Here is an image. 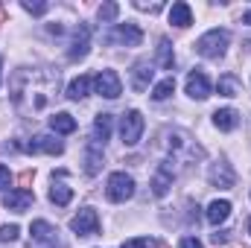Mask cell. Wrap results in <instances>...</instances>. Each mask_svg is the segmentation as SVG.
I'll list each match as a JSON object with an SVG mask.
<instances>
[{
  "label": "cell",
  "mask_w": 251,
  "mask_h": 248,
  "mask_svg": "<svg viewBox=\"0 0 251 248\" xmlns=\"http://www.w3.org/2000/svg\"><path fill=\"white\" fill-rule=\"evenodd\" d=\"M173 175H176V170H173V161L167 158V161L158 167V173L152 175V193H155V196H167V190L173 187Z\"/></svg>",
  "instance_id": "cell-12"
},
{
  "label": "cell",
  "mask_w": 251,
  "mask_h": 248,
  "mask_svg": "<svg viewBox=\"0 0 251 248\" xmlns=\"http://www.w3.org/2000/svg\"><path fill=\"white\" fill-rule=\"evenodd\" d=\"M32 178H35V173H32V170H24V173L18 175V184H21V190H26V187L32 184Z\"/></svg>",
  "instance_id": "cell-30"
},
{
  "label": "cell",
  "mask_w": 251,
  "mask_h": 248,
  "mask_svg": "<svg viewBox=\"0 0 251 248\" xmlns=\"http://www.w3.org/2000/svg\"><path fill=\"white\" fill-rule=\"evenodd\" d=\"M117 12H120L117 3H102V6H100V21H102V24H114V21H117Z\"/></svg>",
  "instance_id": "cell-27"
},
{
  "label": "cell",
  "mask_w": 251,
  "mask_h": 248,
  "mask_svg": "<svg viewBox=\"0 0 251 248\" xmlns=\"http://www.w3.org/2000/svg\"><path fill=\"white\" fill-rule=\"evenodd\" d=\"M213 243H216V246H219V243H228V231H216V234H213Z\"/></svg>",
  "instance_id": "cell-35"
},
{
  "label": "cell",
  "mask_w": 251,
  "mask_h": 248,
  "mask_svg": "<svg viewBox=\"0 0 251 248\" xmlns=\"http://www.w3.org/2000/svg\"><path fill=\"white\" fill-rule=\"evenodd\" d=\"M158 64H161L164 70H173V67H176V56H173L170 38H161V41H158Z\"/></svg>",
  "instance_id": "cell-24"
},
{
  "label": "cell",
  "mask_w": 251,
  "mask_h": 248,
  "mask_svg": "<svg viewBox=\"0 0 251 248\" xmlns=\"http://www.w3.org/2000/svg\"><path fill=\"white\" fill-rule=\"evenodd\" d=\"M181 248H204L196 237H187V240H181Z\"/></svg>",
  "instance_id": "cell-34"
},
{
  "label": "cell",
  "mask_w": 251,
  "mask_h": 248,
  "mask_svg": "<svg viewBox=\"0 0 251 248\" xmlns=\"http://www.w3.org/2000/svg\"><path fill=\"white\" fill-rule=\"evenodd\" d=\"M243 21H246V24H251V9L246 12V15H243Z\"/></svg>",
  "instance_id": "cell-36"
},
{
  "label": "cell",
  "mask_w": 251,
  "mask_h": 248,
  "mask_svg": "<svg viewBox=\"0 0 251 248\" xmlns=\"http://www.w3.org/2000/svg\"><path fill=\"white\" fill-rule=\"evenodd\" d=\"M173 91H176V79H173V76H167L164 82H158V85L152 88V99H158V102H161V99L173 97Z\"/></svg>",
  "instance_id": "cell-26"
},
{
  "label": "cell",
  "mask_w": 251,
  "mask_h": 248,
  "mask_svg": "<svg viewBox=\"0 0 251 248\" xmlns=\"http://www.w3.org/2000/svg\"><path fill=\"white\" fill-rule=\"evenodd\" d=\"M143 114L137 111V108H131V111H126L123 120H120V137H123L126 146H134L137 140H140V134H143Z\"/></svg>",
  "instance_id": "cell-5"
},
{
  "label": "cell",
  "mask_w": 251,
  "mask_h": 248,
  "mask_svg": "<svg viewBox=\"0 0 251 248\" xmlns=\"http://www.w3.org/2000/svg\"><path fill=\"white\" fill-rule=\"evenodd\" d=\"M228 41H231V32L228 29H210V32H204L196 41V53L204 56V59H219L228 50Z\"/></svg>",
  "instance_id": "cell-2"
},
{
  "label": "cell",
  "mask_w": 251,
  "mask_h": 248,
  "mask_svg": "<svg viewBox=\"0 0 251 248\" xmlns=\"http://www.w3.org/2000/svg\"><path fill=\"white\" fill-rule=\"evenodd\" d=\"M108 41H111V44L120 41L126 47H137V44L143 41V32H140V26H134V24H117L114 32L108 35Z\"/></svg>",
  "instance_id": "cell-10"
},
{
  "label": "cell",
  "mask_w": 251,
  "mask_h": 248,
  "mask_svg": "<svg viewBox=\"0 0 251 248\" xmlns=\"http://www.w3.org/2000/svg\"><path fill=\"white\" fill-rule=\"evenodd\" d=\"M50 128H53L56 134H73V131H76V120H73L67 111H59V114L50 117Z\"/></svg>",
  "instance_id": "cell-21"
},
{
  "label": "cell",
  "mask_w": 251,
  "mask_h": 248,
  "mask_svg": "<svg viewBox=\"0 0 251 248\" xmlns=\"http://www.w3.org/2000/svg\"><path fill=\"white\" fill-rule=\"evenodd\" d=\"M170 24H176V26H190L193 24V12H190L187 3H173V9H170Z\"/></svg>",
  "instance_id": "cell-23"
},
{
  "label": "cell",
  "mask_w": 251,
  "mask_h": 248,
  "mask_svg": "<svg viewBox=\"0 0 251 248\" xmlns=\"http://www.w3.org/2000/svg\"><path fill=\"white\" fill-rule=\"evenodd\" d=\"M187 94L193 99H207L210 97V82H207V76L201 70H193L187 76Z\"/></svg>",
  "instance_id": "cell-14"
},
{
  "label": "cell",
  "mask_w": 251,
  "mask_h": 248,
  "mask_svg": "<svg viewBox=\"0 0 251 248\" xmlns=\"http://www.w3.org/2000/svg\"><path fill=\"white\" fill-rule=\"evenodd\" d=\"M249 231H251V219H249Z\"/></svg>",
  "instance_id": "cell-38"
},
{
  "label": "cell",
  "mask_w": 251,
  "mask_h": 248,
  "mask_svg": "<svg viewBox=\"0 0 251 248\" xmlns=\"http://www.w3.org/2000/svg\"><path fill=\"white\" fill-rule=\"evenodd\" d=\"M21 6H24V9H26V12H29V15H44V12H47V9H50V6H47V3H32V0H24V3H21Z\"/></svg>",
  "instance_id": "cell-29"
},
{
  "label": "cell",
  "mask_w": 251,
  "mask_h": 248,
  "mask_svg": "<svg viewBox=\"0 0 251 248\" xmlns=\"http://www.w3.org/2000/svg\"><path fill=\"white\" fill-rule=\"evenodd\" d=\"M204 216H207V222H210V225H222V222L231 216V201H225V198H216V201H210Z\"/></svg>",
  "instance_id": "cell-17"
},
{
  "label": "cell",
  "mask_w": 251,
  "mask_h": 248,
  "mask_svg": "<svg viewBox=\"0 0 251 248\" xmlns=\"http://www.w3.org/2000/svg\"><path fill=\"white\" fill-rule=\"evenodd\" d=\"M152 76H155L152 64L149 62H137L134 67H131V88H134V91H146L149 82H152Z\"/></svg>",
  "instance_id": "cell-15"
},
{
  "label": "cell",
  "mask_w": 251,
  "mask_h": 248,
  "mask_svg": "<svg viewBox=\"0 0 251 248\" xmlns=\"http://www.w3.org/2000/svg\"><path fill=\"white\" fill-rule=\"evenodd\" d=\"M9 184H12V173H9V167H0V190H6Z\"/></svg>",
  "instance_id": "cell-32"
},
{
  "label": "cell",
  "mask_w": 251,
  "mask_h": 248,
  "mask_svg": "<svg viewBox=\"0 0 251 248\" xmlns=\"http://www.w3.org/2000/svg\"><path fill=\"white\" fill-rule=\"evenodd\" d=\"M18 234H21L18 225H3V228H0V243H15Z\"/></svg>",
  "instance_id": "cell-28"
},
{
  "label": "cell",
  "mask_w": 251,
  "mask_h": 248,
  "mask_svg": "<svg viewBox=\"0 0 251 248\" xmlns=\"http://www.w3.org/2000/svg\"><path fill=\"white\" fill-rule=\"evenodd\" d=\"M105 196H108V201H128L131 196H134V178L131 175H126V173H111L108 175V187H105Z\"/></svg>",
  "instance_id": "cell-3"
},
{
  "label": "cell",
  "mask_w": 251,
  "mask_h": 248,
  "mask_svg": "<svg viewBox=\"0 0 251 248\" xmlns=\"http://www.w3.org/2000/svg\"><path fill=\"white\" fill-rule=\"evenodd\" d=\"M70 231H73L76 237H94V234H100V216H97V210H94V207L79 210V213L70 219Z\"/></svg>",
  "instance_id": "cell-4"
},
{
  "label": "cell",
  "mask_w": 251,
  "mask_h": 248,
  "mask_svg": "<svg viewBox=\"0 0 251 248\" xmlns=\"http://www.w3.org/2000/svg\"><path fill=\"white\" fill-rule=\"evenodd\" d=\"M216 88H219V94H222V97H240V94H243V82H240L234 73L219 76V85H216Z\"/></svg>",
  "instance_id": "cell-22"
},
{
  "label": "cell",
  "mask_w": 251,
  "mask_h": 248,
  "mask_svg": "<svg viewBox=\"0 0 251 248\" xmlns=\"http://www.w3.org/2000/svg\"><path fill=\"white\" fill-rule=\"evenodd\" d=\"M240 123V117H237V111L234 108H219L216 114H213V125L216 128H222V131H234Z\"/></svg>",
  "instance_id": "cell-20"
},
{
  "label": "cell",
  "mask_w": 251,
  "mask_h": 248,
  "mask_svg": "<svg viewBox=\"0 0 251 248\" xmlns=\"http://www.w3.org/2000/svg\"><path fill=\"white\" fill-rule=\"evenodd\" d=\"M134 6L143 9V12H158L161 9V3H143V0H134Z\"/></svg>",
  "instance_id": "cell-33"
},
{
  "label": "cell",
  "mask_w": 251,
  "mask_h": 248,
  "mask_svg": "<svg viewBox=\"0 0 251 248\" xmlns=\"http://www.w3.org/2000/svg\"><path fill=\"white\" fill-rule=\"evenodd\" d=\"M21 149H26V152H47V155H62L64 152V143L56 137V134H35L32 137V143H18Z\"/></svg>",
  "instance_id": "cell-8"
},
{
  "label": "cell",
  "mask_w": 251,
  "mask_h": 248,
  "mask_svg": "<svg viewBox=\"0 0 251 248\" xmlns=\"http://www.w3.org/2000/svg\"><path fill=\"white\" fill-rule=\"evenodd\" d=\"M100 170H102V146L97 140H91L85 146V173L88 175H97Z\"/></svg>",
  "instance_id": "cell-16"
},
{
  "label": "cell",
  "mask_w": 251,
  "mask_h": 248,
  "mask_svg": "<svg viewBox=\"0 0 251 248\" xmlns=\"http://www.w3.org/2000/svg\"><path fill=\"white\" fill-rule=\"evenodd\" d=\"M91 76H76L70 85H67V99H73V102H79V99H85L88 97V91H91Z\"/></svg>",
  "instance_id": "cell-18"
},
{
  "label": "cell",
  "mask_w": 251,
  "mask_h": 248,
  "mask_svg": "<svg viewBox=\"0 0 251 248\" xmlns=\"http://www.w3.org/2000/svg\"><path fill=\"white\" fill-rule=\"evenodd\" d=\"M32 201H35V196H32L29 190H9V193L3 196V207H9V210H15V213H24Z\"/></svg>",
  "instance_id": "cell-13"
},
{
  "label": "cell",
  "mask_w": 251,
  "mask_h": 248,
  "mask_svg": "<svg viewBox=\"0 0 251 248\" xmlns=\"http://www.w3.org/2000/svg\"><path fill=\"white\" fill-rule=\"evenodd\" d=\"M3 18H6V12H3V6H0V24H3Z\"/></svg>",
  "instance_id": "cell-37"
},
{
  "label": "cell",
  "mask_w": 251,
  "mask_h": 248,
  "mask_svg": "<svg viewBox=\"0 0 251 248\" xmlns=\"http://www.w3.org/2000/svg\"><path fill=\"white\" fill-rule=\"evenodd\" d=\"M88 50H91V26H88V24H79L76 32H73V38H70L67 59H70V62H79V59L88 56Z\"/></svg>",
  "instance_id": "cell-7"
},
{
  "label": "cell",
  "mask_w": 251,
  "mask_h": 248,
  "mask_svg": "<svg viewBox=\"0 0 251 248\" xmlns=\"http://www.w3.org/2000/svg\"><path fill=\"white\" fill-rule=\"evenodd\" d=\"M70 198H73V190L67 184H62V181H53V187H50V201L64 207V204H70Z\"/></svg>",
  "instance_id": "cell-25"
},
{
  "label": "cell",
  "mask_w": 251,
  "mask_h": 248,
  "mask_svg": "<svg viewBox=\"0 0 251 248\" xmlns=\"http://www.w3.org/2000/svg\"><path fill=\"white\" fill-rule=\"evenodd\" d=\"M111 125H114L111 114H97V120H94V140H97L100 146L111 137Z\"/></svg>",
  "instance_id": "cell-19"
},
{
  "label": "cell",
  "mask_w": 251,
  "mask_h": 248,
  "mask_svg": "<svg viewBox=\"0 0 251 248\" xmlns=\"http://www.w3.org/2000/svg\"><path fill=\"white\" fill-rule=\"evenodd\" d=\"M59 82H62L59 70H29V67H21L9 79L12 105L18 108V114L35 117V114L50 108L53 97L59 94Z\"/></svg>",
  "instance_id": "cell-1"
},
{
  "label": "cell",
  "mask_w": 251,
  "mask_h": 248,
  "mask_svg": "<svg viewBox=\"0 0 251 248\" xmlns=\"http://www.w3.org/2000/svg\"><path fill=\"white\" fill-rule=\"evenodd\" d=\"M207 181L213 187H234L237 181V175H234V170H231V164H225V161H219V164H213L210 170H207Z\"/></svg>",
  "instance_id": "cell-11"
},
{
  "label": "cell",
  "mask_w": 251,
  "mask_h": 248,
  "mask_svg": "<svg viewBox=\"0 0 251 248\" xmlns=\"http://www.w3.org/2000/svg\"><path fill=\"white\" fill-rule=\"evenodd\" d=\"M94 88H97V94L105 97V99H117V97L123 94V82H120V76H117L114 70H100L97 79H94Z\"/></svg>",
  "instance_id": "cell-6"
},
{
  "label": "cell",
  "mask_w": 251,
  "mask_h": 248,
  "mask_svg": "<svg viewBox=\"0 0 251 248\" xmlns=\"http://www.w3.org/2000/svg\"><path fill=\"white\" fill-rule=\"evenodd\" d=\"M123 248H152L149 240H143V237H137V240H126Z\"/></svg>",
  "instance_id": "cell-31"
},
{
  "label": "cell",
  "mask_w": 251,
  "mask_h": 248,
  "mask_svg": "<svg viewBox=\"0 0 251 248\" xmlns=\"http://www.w3.org/2000/svg\"><path fill=\"white\" fill-rule=\"evenodd\" d=\"M29 234H32V243L35 246H47V248H64L59 243V231L50 225V222H44V219H38V222H32V228H29Z\"/></svg>",
  "instance_id": "cell-9"
}]
</instances>
